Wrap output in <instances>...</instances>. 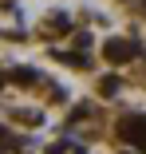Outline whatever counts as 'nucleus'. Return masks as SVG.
Here are the masks:
<instances>
[{
    "instance_id": "nucleus-1",
    "label": "nucleus",
    "mask_w": 146,
    "mask_h": 154,
    "mask_svg": "<svg viewBox=\"0 0 146 154\" xmlns=\"http://www.w3.org/2000/svg\"><path fill=\"white\" fill-rule=\"evenodd\" d=\"M119 134H123L126 142H134V146L146 154V115H126V119L119 122Z\"/></svg>"
},
{
    "instance_id": "nucleus-2",
    "label": "nucleus",
    "mask_w": 146,
    "mask_h": 154,
    "mask_svg": "<svg viewBox=\"0 0 146 154\" xmlns=\"http://www.w3.org/2000/svg\"><path fill=\"white\" fill-rule=\"evenodd\" d=\"M103 55L111 59V63H130V59L138 55V48H134L130 40H107V44H103Z\"/></svg>"
},
{
    "instance_id": "nucleus-3",
    "label": "nucleus",
    "mask_w": 146,
    "mask_h": 154,
    "mask_svg": "<svg viewBox=\"0 0 146 154\" xmlns=\"http://www.w3.org/2000/svg\"><path fill=\"white\" fill-rule=\"evenodd\" d=\"M119 87H123L119 75H103V79H99V95H103V99H114V95H119Z\"/></svg>"
},
{
    "instance_id": "nucleus-4",
    "label": "nucleus",
    "mask_w": 146,
    "mask_h": 154,
    "mask_svg": "<svg viewBox=\"0 0 146 154\" xmlns=\"http://www.w3.org/2000/svg\"><path fill=\"white\" fill-rule=\"evenodd\" d=\"M55 59H59V63H71V67H91V59L83 51H55Z\"/></svg>"
},
{
    "instance_id": "nucleus-5",
    "label": "nucleus",
    "mask_w": 146,
    "mask_h": 154,
    "mask_svg": "<svg viewBox=\"0 0 146 154\" xmlns=\"http://www.w3.org/2000/svg\"><path fill=\"white\" fill-rule=\"evenodd\" d=\"M8 79H12V83H36L40 75H36L32 67H12V71H8Z\"/></svg>"
},
{
    "instance_id": "nucleus-6",
    "label": "nucleus",
    "mask_w": 146,
    "mask_h": 154,
    "mask_svg": "<svg viewBox=\"0 0 146 154\" xmlns=\"http://www.w3.org/2000/svg\"><path fill=\"white\" fill-rule=\"evenodd\" d=\"M51 28H55V32H63V28H71V20H67L63 12H55V16H51Z\"/></svg>"
},
{
    "instance_id": "nucleus-7",
    "label": "nucleus",
    "mask_w": 146,
    "mask_h": 154,
    "mask_svg": "<svg viewBox=\"0 0 146 154\" xmlns=\"http://www.w3.org/2000/svg\"><path fill=\"white\" fill-rule=\"evenodd\" d=\"M4 79H8V75H0V83H4Z\"/></svg>"
}]
</instances>
